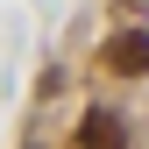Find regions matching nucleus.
Segmentation results:
<instances>
[{
    "label": "nucleus",
    "mask_w": 149,
    "mask_h": 149,
    "mask_svg": "<svg viewBox=\"0 0 149 149\" xmlns=\"http://www.w3.org/2000/svg\"><path fill=\"white\" fill-rule=\"evenodd\" d=\"M107 71H121V78H149V29H121L114 43L100 50Z\"/></svg>",
    "instance_id": "nucleus-1"
},
{
    "label": "nucleus",
    "mask_w": 149,
    "mask_h": 149,
    "mask_svg": "<svg viewBox=\"0 0 149 149\" xmlns=\"http://www.w3.org/2000/svg\"><path fill=\"white\" fill-rule=\"evenodd\" d=\"M78 149H128V121L114 114V107H85V121H78Z\"/></svg>",
    "instance_id": "nucleus-2"
}]
</instances>
